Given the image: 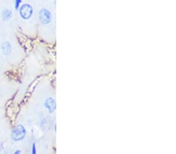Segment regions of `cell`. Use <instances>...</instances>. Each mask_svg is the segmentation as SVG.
<instances>
[{
  "label": "cell",
  "mask_w": 176,
  "mask_h": 154,
  "mask_svg": "<svg viewBox=\"0 0 176 154\" xmlns=\"http://www.w3.org/2000/svg\"><path fill=\"white\" fill-rule=\"evenodd\" d=\"M26 136V129L22 125H16L12 131L11 138L14 142H18L24 139Z\"/></svg>",
  "instance_id": "1"
},
{
  "label": "cell",
  "mask_w": 176,
  "mask_h": 154,
  "mask_svg": "<svg viewBox=\"0 0 176 154\" xmlns=\"http://www.w3.org/2000/svg\"><path fill=\"white\" fill-rule=\"evenodd\" d=\"M33 14L32 6L29 4H24L20 9V15L23 19L28 20Z\"/></svg>",
  "instance_id": "2"
},
{
  "label": "cell",
  "mask_w": 176,
  "mask_h": 154,
  "mask_svg": "<svg viewBox=\"0 0 176 154\" xmlns=\"http://www.w3.org/2000/svg\"><path fill=\"white\" fill-rule=\"evenodd\" d=\"M39 18L43 24H49L52 20V14L46 9H43L39 11Z\"/></svg>",
  "instance_id": "3"
},
{
  "label": "cell",
  "mask_w": 176,
  "mask_h": 154,
  "mask_svg": "<svg viewBox=\"0 0 176 154\" xmlns=\"http://www.w3.org/2000/svg\"><path fill=\"white\" fill-rule=\"evenodd\" d=\"M45 107L48 109L49 112L53 113L56 109V102L52 97H48L45 101Z\"/></svg>",
  "instance_id": "4"
},
{
  "label": "cell",
  "mask_w": 176,
  "mask_h": 154,
  "mask_svg": "<svg viewBox=\"0 0 176 154\" xmlns=\"http://www.w3.org/2000/svg\"><path fill=\"white\" fill-rule=\"evenodd\" d=\"M1 50L4 55H9L12 52V46L9 41H4L1 45Z\"/></svg>",
  "instance_id": "5"
},
{
  "label": "cell",
  "mask_w": 176,
  "mask_h": 154,
  "mask_svg": "<svg viewBox=\"0 0 176 154\" xmlns=\"http://www.w3.org/2000/svg\"><path fill=\"white\" fill-rule=\"evenodd\" d=\"M12 11L10 10H5L2 13V20L4 21H8L10 20V18L12 17Z\"/></svg>",
  "instance_id": "6"
},
{
  "label": "cell",
  "mask_w": 176,
  "mask_h": 154,
  "mask_svg": "<svg viewBox=\"0 0 176 154\" xmlns=\"http://www.w3.org/2000/svg\"><path fill=\"white\" fill-rule=\"evenodd\" d=\"M21 2V0H16L15 1V9L16 10H18V7L20 6V3Z\"/></svg>",
  "instance_id": "7"
},
{
  "label": "cell",
  "mask_w": 176,
  "mask_h": 154,
  "mask_svg": "<svg viewBox=\"0 0 176 154\" xmlns=\"http://www.w3.org/2000/svg\"><path fill=\"white\" fill-rule=\"evenodd\" d=\"M32 153L35 154L36 153V148H35V144L33 143L32 145Z\"/></svg>",
  "instance_id": "8"
},
{
  "label": "cell",
  "mask_w": 176,
  "mask_h": 154,
  "mask_svg": "<svg viewBox=\"0 0 176 154\" xmlns=\"http://www.w3.org/2000/svg\"><path fill=\"white\" fill-rule=\"evenodd\" d=\"M20 153V150H16V151L14 153L15 154H18V153Z\"/></svg>",
  "instance_id": "9"
}]
</instances>
